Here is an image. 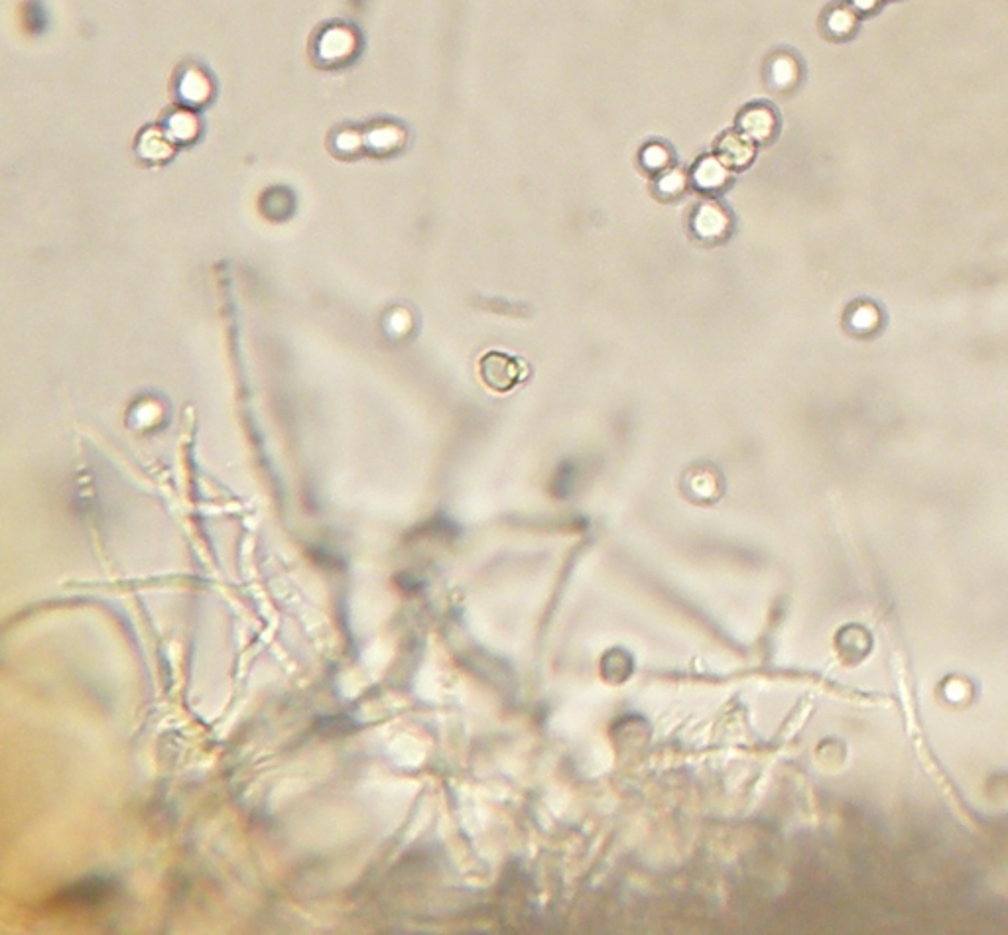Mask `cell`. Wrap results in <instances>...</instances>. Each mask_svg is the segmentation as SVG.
I'll use <instances>...</instances> for the list:
<instances>
[{
  "label": "cell",
  "mask_w": 1008,
  "mask_h": 935,
  "mask_svg": "<svg viewBox=\"0 0 1008 935\" xmlns=\"http://www.w3.org/2000/svg\"><path fill=\"white\" fill-rule=\"evenodd\" d=\"M640 164L646 172L660 176L672 168V150L664 144L652 142V144L644 146V150L640 154Z\"/></svg>",
  "instance_id": "cell-7"
},
{
  "label": "cell",
  "mask_w": 1008,
  "mask_h": 935,
  "mask_svg": "<svg viewBox=\"0 0 1008 935\" xmlns=\"http://www.w3.org/2000/svg\"><path fill=\"white\" fill-rule=\"evenodd\" d=\"M861 28V16L849 4H831L823 14V32L829 40L847 42Z\"/></svg>",
  "instance_id": "cell-6"
},
{
  "label": "cell",
  "mask_w": 1008,
  "mask_h": 935,
  "mask_svg": "<svg viewBox=\"0 0 1008 935\" xmlns=\"http://www.w3.org/2000/svg\"><path fill=\"white\" fill-rule=\"evenodd\" d=\"M861 18H867L871 14H877L884 4V0H849L847 2Z\"/></svg>",
  "instance_id": "cell-10"
},
{
  "label": "cell",
  "mask_w": 1008,
  "mask_h": 935,
  "mask_svg": "<svg viewBox=\"0 0 1008 935\" xmlns=\"http://www.w3.org/2000/svg\"><path fill=\"white\" fill-rule=\"evenodd\" d=\"M481 376L489 388L508 392L524 378V369L514 357L493 351L481 359Z\"/></svg>",
  "instance_id": "cell-3"
},
{
  "label": "cell",
  "mask_w": 1008,
  "mask_h": 935,
  "mask_svg": "<svg viewBox=\"0 0 1008 935\" xmlns=\"http://www.w3.org/2000/svg\"><path fill=\"white\" fill-rule=\"evenodd\" d=\"M737 128L755 144H768L776 138L780 123L776 111L768 103H753L739 113Z\"/></svg>",
  "instance_id": "cell-2"
},
{
  "label": "cell",
  "mask_w": 1008,
  "mask_h": 935,
  "mask_svg": "<svg viewBox=\"0 0 1008 935\" xmlns=\"http://www.w3.org/2000/svg\"><path fill=\"white\" fill-rule=\"evenodd\" d=\"M715 156L729 170H745L755 160L756 144L739 130H727L715 142Z\"/></svg>",
  "instance_id": "cell-4"
},
{
  "label": "cell",
  "mask_w": 1008,
  "mask_h": 935,
  "mask_svg": "<svg viewBox=\"0 0 1008 935\" xmlns=\"http://www.w3.org/2000/svg\"><path fill=\"white\" fill-rule=\"evenodd\" d=\"M690 227L701 243L717 245L729 239L733 231V219L731 213L717 201H703L693 209Z\"/></svg>",
  "instance_id": "cell-1"
},
{
  "label": "cell",
  "mask_w": 1008,
  "mask_h": 935,
  "mask_svg": "<svg viewBox=\"0 0 1008 935\" xmlns=\"http://www.w3.org/2000/svg\"><path fill=\"white\" fill-rule=\"evenodd\" d=\"M690 182L701 193L717 195L731 186L733 176H731V170L717 156H703L695 162L692 174H690Z\"/></svg>",
  "instance_id": "cell-5"
},
{
  "label": "cell",
  "mask_w": 1008,
  "mask_h": 935,
  "mask_svg": "<svg viewBox=\"0 0 1008 935\" xmlns=\"http://www.w3.org/2000/svg\"><path fill=\"white\" fill-rule=\"evenodd\" d=\"M688 187V176L682 170L670 168L668 172L658 176L656 195L662 199H678Z\"/></svg>",
  "instance_id": "cell-8"
},
{
  "label": "cell",
  "mask_w": 1008,
  "mask_h": 935,
  "mask_svg": "<svg viewBox=\"0 0 1008 935\" xmlns=\"http://www.w3.org/2000/svg\"><path fill=\"white\" fill-rule=\"evenodd\" d=\"M798 71H800L798 62L792 56L782 54V56H778L776 62L772 63L770 77L780 89H786V87H792L794 83H798Z\"/></svg>",
  "instance_id": "cell-9"
}]
</instances>
